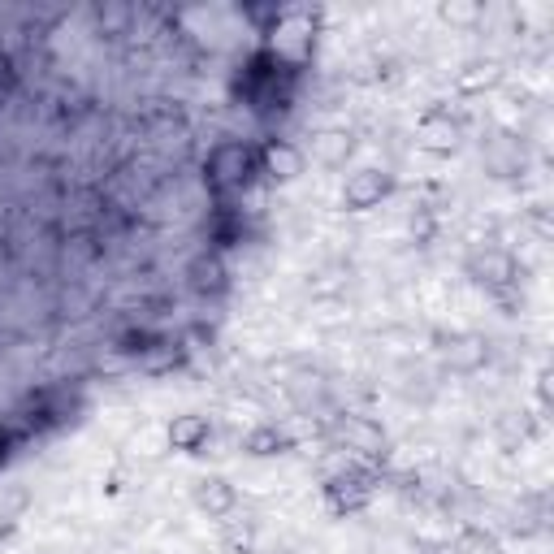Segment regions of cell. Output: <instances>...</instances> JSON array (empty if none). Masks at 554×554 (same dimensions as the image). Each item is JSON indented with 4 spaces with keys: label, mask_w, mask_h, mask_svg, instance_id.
I'll return each instance as SVG.
<instances>
[{
    "label": "cell",
    "mask_w": 554,
    "mask_h": 554,
    "mask_svg": "<svg viewBox=\"0 0 554 554\" xmlns=\"http://www.w3.org/2000/svg\"><path fill=\"white\" fill-rule=\"evenodd\" d=\"M252 169H256V152L247 148V143H221V148L208 156V182H213L217 191L243 187V182L252 178Z\"/></svg>",
    "instance_id": "1"
},
{
    "label": "cell",
    "mask_w": 554,
    "mask_h": 554,
    "mask_svg": "<svg viewBox=\"0 0 554 554\" xmlns=\"http://www.w3.org/2000/svg\"><path fill=\"white\" fill-rule=\"evenodd\" d=\"M386 195H390V174H381V169H360V174H351L347 187H342V204L355 208V213H364V208H377Z\"/></svg>",
    "instance_id": "2"
},
{
    "label": "cell",
    "mask_w": 554,
    "mask_h": 554,
    "mask_svg": "<svg viewBox=\"0 0 554 554\" xmlns=\"http://www.w3.org/2000/svg\"><path fill=\"white\" fill-rule=\"evenodd\" d=\"M260 174H269L273 182L299 178L303 174V152L295 148V143H286V139L265 143V152H260Z\"/></svg>",
    "instance_id": "3"
},
{
    "label": "cell",
    "mask_w": 554,
    "mask_h": 554,
    "mask_svg": "<svg viewBox=\"0 0 554 554\" xmlns=\"http://www.w3.org/2000/svg\"><path fill=\"white\" fill-rule=\"evenodd\" d=\"M208 438H213V429H208L204 416H182V420H174V429H169V446H174V451H187V455L204 451Z\"/></svg>",
    "instance_id": "4"
},
{
    "label": "cell",
    "mask_w": 554,
    "mask_h": 554,
    "mask_svg": "<svg viewBox=\"0 0 554 554\" xmlns=\"http://www.w3.org/2000/svg\"><path fill=\"white\" fill-rule=\"evenodd\" d=\"M420 143H425L429 152H455L459 148V122H451L446 113L425 117V126H420Z\"/></svg>",
    "instance_id": "5"
},
{
    "label": "cell",
    "mask_w": 554,
    "mask_h": 554,
    "mask_svg": "<svg viewBox=\"0 0 554 554\" xmlns=\"http://www.w3.org/2000/svg\"><path fill=\"white\" fill-rule=\"evenodd\" d=\"M195 498H200V507L213 511V516H226V511L239 503V494H234L230 481H221V477H204L200 490H195Z\"/></svg>",
    "instance_id": "6"
},
{
    "label": "cell",
    "mask_w": 554,
    "mask_h": 554,
    "mask_svg": "<svg viewBox=\"0 0 554 554\" xmlns=\"http://www.w3.org/2000/svg\"><path fill=\"white\" fill-rule=\"evenodd\" d=\"M368 477H360V472H342V477L329 485V498H334V507H360L368 503Z\"/></svg>",
    "instance_id": "7"
},
{
    "label": "cell",
    "mask_w": 554,
    "mask_h": 554,
    "mask_svg": "<svg viewBox=\"0 0 554 554\" xmlns=\"http://www.w3.org/2000/svg\"><path fill=\"white\" fill-rule=\"evenodd\" d=\"M477 273H481V282L503 286V282H511V273H516V265H511V256L490 252V256H481V260H477Z\"/></svg>",
    "instance_id": "8"
},
{
    "label": "cell",
    "mask_w": 554,
    "mask_h": 554,
    "mask_svg": "<svg viewBox=\"0 0 554 554\" xmlns=\"http://www.w3.org/2000/svg\"><path fill=\"white\" fill-rule=\"evenodd\" d=\"M243 446H247L252 455H277V451L286 446V438H282L277 429H269V425H265V429H252V433H247Z\"/></svg>",
    "instance_id": "9"
},
{
    "label": "cell",
    "mask_w": 554,
    "mask_h": 554,
    "mask_svg": "<svg viewBox=\"0 0 554 554\" xmlns=\"http://www.w3.org/2000/svg\"><path fill=\"white\" fill-rule=\"evenodd\" d=\"M351 152V139L347 135H321V161L325 165H342Z\"/></svg>",
    "instance_id": "10"
}]
</instances>
